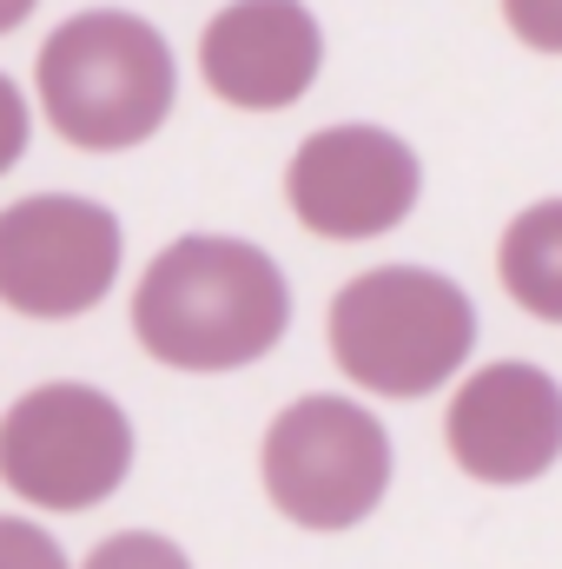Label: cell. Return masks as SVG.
<instances>
[{
  "mask_svg": "<svg viewBox=\"0 0 562 569\" xmlns=\"http://www.w3.org/2000/svg\"><path fill=\"white\" fill-rule=\"evenodd\" d=\"M87 569H192L185 563V550L179 543H165V537H152V530H120V537H107Z\"/></svg>",
  "mask_w": 562,
  "mask_h": 569,
  "instance_id": "obj_11",
  "label": "cell"
},
{
  "mask_svg": "<svg viewBox=\"0 0 562 569\" xmlns=\"http://www.w3.org/2000/svg\"><path fill=\"white\" fill-rule=\"evenodd\" d=\"M265 497L304 530H351L391 490V437L351 398H298L284 405L265 450Z\"/></svg>",
  "mask_w": 562,
  "mask_h": 569,
  "instance_id": "obj_4",
  "label": "cell"
},
{
  "mask_svg": "<svg viewBox=\"0 0 562 569\" xmlns=\"http://www.w3.org/2000/svg\"><path fill=\"white\" fill-rule=\"evenodd\" d=\"M33 80H40V107L53 133L87 152H127V146L152 140L179 93L165 33L120 7L60 20L40 40Z\"/></svg>",
  "mask_w": 562,
  "mask_h": 569,
  "instance_id": "obj_2",
  "label": "cell"
},
{
  "mask_svg": "<svg viewBox=\"0 0 562 569\" xmlns=\"http://www.w3.org/2000/svg\"><path fill=\"white\" fill-rule=\"evenodd\" d=\"M418 192V152L384 127H324L291 152V172H284V199L298 226L338 246L398 232Z\"/></svg>",
  "mask_w": 562,
  "mask_h": 569,
  "instance_id": "obj_7",
  "label": "cell"
},
{
  "mask_svg": "<svg viewBox=\"0 0 562 569\" xmlns=\"http://www.w3.org/2000/svg\"><path fill=\"white\" fill-rule=\"evenodd\" d=\"M470 345H476V305L443 272L378 266L331 298V358L371 398H423L450 385Z\"/></svg>",
  "mask_w": 562,
  "mask_h": 569,
  "instance_id": "obj_3",
  "label": "cell"
},
{
  "mask_svg": "<svg viewBox=\"0 0 562 569\" xmlns=\"http://www.w3.org/2000/svg\"><path fill=\"white\" fill-rule=\"evenodd\" d=\"M0 569H67V557L47 530H33L27 517H7L0 523Z\"/></svg>",
  "mask_w": 562,
  "mask_h": 569,
  "instance_id": "obj_12",
  "label": "cell"
},
{
  "mask_svg": "<svg viewBox=\"0 0 562 569\" xmlns=\"http://www.w3.org/2000/svg\"><path fill=\"white\" fill-rule=\"evenodd\" d=\"M291 325L284 272L245 239H172L133 291V331L172 371H239L279 351Z\"/></svg>",
  "mask_w": 562,
  "mask_h": 569,
  "instance_id": "obj_1",
  "label": "cell"
},
{
  "mask_svg": "<svg viewBox=\"0 0 562 569\" xmlns=\"http://www.w3.org/2000/svg\"><path fill=\"white\" fill-rule=\"evenodd\" d=\"M496 272H503V291L530 318L562 325V199H543V206H530V212L510 219Z\"/></svg>",
  "mask_w": 562,
  "mask_h": 569,
  "instance_id": "obj_10",
  "label": "cell"
},
{
  "mask_svg": "<svg viewBox=\"0 0 562 569\" xmlns=\"http://www.w3.org/2000/svg\"><path fill=\"white\" fill-rule=\"evenodd\" d=\"M120 219L73 192H33L0 212V298L27 318H80L120 279Z\"/></svg>",
  "mask_w": 562,
  "mask_h": 569,
  "instance_id": "obj_6",
  "label": "cell"
},
{
  "mask_svg": "<svg viewBox=\"0 0 562 569\" xmlns=\"http://www.w3.org/2000/svg\"><path fill=\"white\" fill-rule=\"evenodd\" d=\"M318 60H324V40H318V20L304 13V0H232L199 33L205 87L245 113L298 107L318 80Z\"/></svg>",
  "mask_w": 562,
  "mask_h": 569,
  "instance_id": "obj_9",
  "label": "cell"
},
{
  "mask_svg": "<svg viewBox=\"0 0 562 569\" xmlns=\"http://www.w3.org/2000/svg\"><path fill=\"white\" fill-rule=\"evenodd\" d=\"M450 457L476 483H530L562 457V385L536 365H483L450 398Z\"/></svg>",
  "mask_w": 562,
  "mask_h": 569,
  "instance_id": "obj_8",
  "label": "cell"
},
{
  "mask_svg": "<svg viewBox=\"0 0 562 569\" xmlns=\"http://www.w3.org/2000/svg\"><path fill=\"white\" fill-rule=\"evenodd\" d=\"M133 470V425L93 385H40L0 418V477L20 503L93 510Z\"/></svg>",
  "mask_w": 562,
  "mask_h": 569,
  "instance_id": "obj_5",
  "label": "cell"
},
{
  "mask_svg": "<svg viewBox=\"0 0 562 569\" xmlns=\"http://www.w3.org/2000/svg\"><path fill=\"white\" fill-rule=\"evenodd\" d=\"M503 20L523 47L562 53V0H503Z\"/></svg>",
  "mask_w": 562,
  "mask_h": 569,
  "instance_id": "obj_13",
  "label": "cell"
}]
</instances>
